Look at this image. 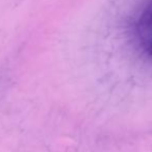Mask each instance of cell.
<instances>
[{
	"instance_id": "cell-1",
	"label": "cell",
	"mask_w": 152,
	"mask_h": 152,
	"mask_svg": "<svg viewBox=\"0 0 152 152\" xmlns=\"http://www.w3.org/2000/svg\"><path fill=\"white\" fill-rule=\"evenodd\" d=\"M133 37L139 49L152 58V0L140 12L133 23Z\"/></svg>"
}]
</instances>
